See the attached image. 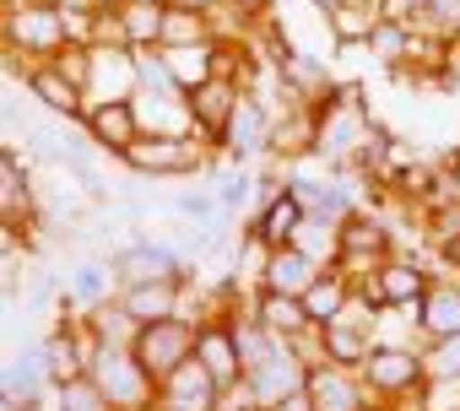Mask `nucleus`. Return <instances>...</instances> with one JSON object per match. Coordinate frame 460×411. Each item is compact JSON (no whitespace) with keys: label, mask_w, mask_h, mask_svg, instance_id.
I'll return each mask as SVG.
<instances>
[{"label":"nucleus","mask_w":460,"mask_h":411,"mask_svg":"<svg viewBox=\"0 0 460 411\" xmlns=\"http://www.w3.org/2000/svg\"><path fill=\"white\" fill-rule=\"evenodd\" d=\"M455 276H460V271H455Z\"/></svg>","instance_id":"nucleus-44"},{"label":"nucleus","mask_w":460,"mask_h":411,"mask_svg":"<svg viewBox=\"0 0 460 411\" xmlns=\"http://www.w3.org/2000/svg\"><path fill=\"white\" fill-rule=\"evenodd\" d=\"M157 6H173V0H157Z\"/></svg>","instance_id":"nucleus-43"},{"label":"nucleus","mask_w":460,"mask_h":411,"mask_svg":"<svg viewBox=\"0 0 460 411\" xmlns=\"http://www.w3.org/2000/svg\"><path fill=\"white\" fill-rule=\"evenodd\" d=\"M119 17H125L130 49H157V44H163V17H168V6H157V0H125Z\"/></svg>","instance_id":"nucleus-29"},{"label":"nucleus","mask_w":460,"mask_h":411,"mask_svg":"<svg viewBox=\"0 0 460 411\" xmlns=\"http://www.w3.org/2000/svg\"><path fill=\"white\" fill-rule=\"evenodd\" d=\"M82 130L98 152L109 157H125V146L141 136V114H136V92L130 98H93L87 114H82Z\"/></svg>","instance_id":"nucleus-10"},{"label":"nucleus","mask_w":460,"mask_h":411,"mask_svg":"<svg viewBox=\"0 0 460 411\" xmlns=\"http://www.w3.org/2000/svg\"><path fill=\"white\" fill-rule=\"evenodd\" d=\"M49 411H114V400L103 395V384L87 368V373H76V379H66V384L49 389Z\"/></svg>","instance_id":"nucleus-28"},{"label":"nucleus","mask_w":460,"mask_h":411,"mask_svg":"<svg viewBox=\"0 0 460 411\" xmlns=\"http://www.w3.org/2000/svg\"><path fill=\"white\" fill-rule=\"evenodd\" d=\"M449 168H455V173H460V141H455V146H449Z\"/></svg>","instance_id":"nucleus-41"},{"label":"nucleus","mask_w":460,"mask_h":411,"mask_svg":"<svg viewBox=\"0 0 460 411\" xmlns=\"http://www.w3.org/2000/svg\"><path fill=\"white\" fill-rule=\"evenodd\" d=\"M368 55L395 76V71L406 66V55H411V22H406L401 12H385L379 28H374V39H368Z\"/></svg>","instance_id":"nucleus-26"},{"label":"nucleus","mask_w":460,"mask_h":411,"mask_svg":"<svg viewBox=\"0 0 460 411\" xmlns=\"http://www.w3.org/2000/svg\"><path fill=\"white\" fill-rule=\"evenodd\" d=\"M363 411H401V406H395V400H368Z\"/></svg>","instance_id":"nucleus-38"},{"label":"nucleus","mask_w":460,"mask_h":411,"mask_svg":"<svg viewBox=\"0 0 460 411\" xmlns=\"http://www.w3.org/2000/svg\"><path fill=\"white\" fill-rule=\"evenodd\" d=\"M304 395H309V411H363L374 400V389L363 384V373L347 368V363H331V357L309 363Z\"/></svg>","instance_id":"nucleus-7"},{"label":"nucleus","mask_w":460,"mask_h":411,"mask_svg":"<svg viewBox=\"0 0 460 411\" xmlns=\"http://www.w3.org/2000/svg\"><path fill=\"white\" fill-rule=\"evenodd\" d=\"M352 298H358V282H352L341 266H325V271H320V282L304 293V309H309V319H314V325H336V319L352 309Z\"/></svg>","instance_id":"nucleus-23"},{"label":"nucleus","mask_w":460,"mask_h":411,"mask_svg":"<svg viewBox=\"0 0 460 411\" xmlns=\"http://www.w3.org/2000/svg\"><path fill=\"white\" fill-rule=\"evenodd\" d=\"M422 363H428V379H460V336L422 341Z\"/></svg>","instance_id":"nucleus-31"},{"label":"nucleus","mask_w":460,"mask_h":411,"mask_svg":"<svg viewBox=\"0 0 460 411\" xmlns=\"http://www.w3.org/2000/svg\"><path fill=\"white\" fill-rule=\"evenodd\" d=\"M320 271H325V260H320V255H309L304 244H282V249H271V266H266V282H261V287L304 298V293L320 282Z\"/></svg>","instance_id":"nucleus-20"},{"label":"nucleus","mask_w":460,"mask_h":411,"mask_svg":"<svg viewBox=\"0 0 460 411\" xmlns=\"http://www.w3.org/2000/svg\"><path fill=\"white\" fill-rule=\"evenodd\" d=\"M141 87L136 76V49H103L93 44V82H87V98H130Z\"/></svg>","instance_id":"nucleus-21"},{"label":"nucleus","mask_w":460,"mask_h":411,"mask_svg":"<svg viewBox=\"0 0 460 411\" xmlns=\"http://www.w3.org/2000/svg\"><path fill=\"white\" fill-rule=\"evenodd\" d=\"M114 271H119V287L125 282H173L184 276L190 266L179 260L173 244H157V239H125L114 249Z\"/></svg>","instance_id":"nucleus-15"},{"label":"nucleus","mask_w":460,"mask_h":411,"mask_svg":"<svg viewBox=\"0 0 460 411\" xmlns=\"http://www.w3.org/2000/svg\"><path fill=\"white\" fill-rule=\"evenodd\" d=\"M266 266H271V244H266L261 233H244V239H239V260H234V282L261 287V282H266Z\"/></svg>","instance_id":"nucleus-30"},{"label":"nucleus","mask_w":460,"mask_h":411,"mask_svg":"<svg viewBox=\"0 0 460 411\" xmlns=\"http://www.w3.org/2000/svg\"><path fill=\"white\" fill-rule=\"evenodd\" d=\"M93 6H98V12H119V6H125V0H93Z\"/></svg>","instance_id":"nucleus-39"},{"label":"nucleus","mask_w":460,"mask_h":411,"mask_svg":"<svg viewBox=\"0 0 460 411\" xmlns=\"http://www.w3.org/2000/svg\"><path fill=\"white\" fill-rule=\"evenodd\" d=\"M304 223H309V206L298 200L293 184H282V189H271L255 212L244 217V233H261L271 249H282V244H298V228Z\"/></svg>","instance_id":"nucleus-14"},{"label":"nucleus","mask_w":460,"mask_h":411,"mask_svg":"<svg viewBox=\"0 0 460 411\" xmlns=\"http://www.w3.org/2000/svg\"><path fill=\"white\" fill-rule=\"evenodd\" d=\"M255 314H261V325L266 330H277L282 341H304L309 330H320L314 319H309V309H304V298H293V293H271V287H261L255 293Z\"/></svg>","instance_id":"nucleus-22"},{"label":"nucleus","mask_w":460,"mask_h":411,"mask_svg":"<svg viewBox=\"0 0 460 411\" xmlns=\"http://www.w3.org/2000/svg\"><path fill=\"white\" fill-rule=\"evenodd\" d=\"M293 189H298V200L309 206V217H320V223H336L341 228V217L347 212H358V200H352V189H341L336 179H288Z\"/></svg>","instance_id":"nucleus-25"},{"label":"nucleus","mask_w":460,"mask_h":411,"mask_svg":"<svg viewBox=\"0 0 460 411\" xmlns=\"http://www.w3.org/2000/svg\"><path fill=\"white\" fill-rule=\"evenodd\" d=\"M173 6H190V12H222L227 0H173Z\"/></svg>","instance_id":"nucleus-36"},{"label":"nucleus","mask_w":460,"mask_h":411,"mask_svg":"<svg viewBox=\"0 0 460 411\" xmlns=\"http://www.w3.org/2000/svg\"><path fill=\"white\" fill-rule=\"evenodd\" d=\"M184 276H190V271H184ZM184 276H173V282H125V287H119V309H125L136 325L173 319V314H184Z\"/></svg>","instance_id":"nucleus-17"},{"label":"nucleus","mask_w":460,"mask_h":411,"mask_svg":"<svg viewBox=\"0 0 460 411\" xmlns=\"http://www.w3.org/2000/svg\"><path fill=\"white\" fill-rule=\"evenodd\" d=\"M136 114H141V130L195 136V119H190V98L184 92H136Z\"/></svg>","instance_id":"nucleus-24"},{"label":"nucleus","mask_w":460,"mask_h":411,"mask_svg":"<svg viewBox=\"0 0 460 411\" xmlns=\"http://www.w3.org/2000/svg\"><path fill=\"white\" fill-rule=\"evenodd\" d=\"M93 379L114 400V411H152L157 406V379L136 357V346H98L93 352Z\"/></svg>","instance_id":"nucleus-4"},{"label":"nucleus","mask_w":460,"mask_h":411,"mask_svg":"<svg viewBox=\"0 0 460 411\" xmlns=\"http://www.w3.org/2000/svg\"><path fill=\"white\" fill-rule=\"evenodd\" d=\"M309 6H314V12H336V6H341V0H309Z\"/></svg>","instance_id":"nucleus-40"},{"label":"nucleus","mask_w":460,"mask_h":411,"mask_svg":"<svg viewBox=\"0 0 460 411\" xmlns=\"http://www.w3.org/2000/svg\"><path fill=\"white\" fill-rule=\"evenodd\" d=\"M195 341H200V319H190V314H173V319L141 325L130 346H136V357L152 368V379L163 384L173 368H184V363L195 357Z\"/></svg>","instance_id":"nucleus-6"},{"label":"nucleus","mask_w":460,"mask_h":411,"mask_svg":"<svg viewBox=\"0 0 460 411\" xmlns=\"http://www.w3.org/2000/svg\"><path fill=\"white\" fill-rule=\"evenodd\" d=\"M449 82L460 87V33H449Z\"/></svg>","instance_id":"nucleus-35"},{"label":"nucleus","mask_w":460,"mask_h":411,"mask_svg":"<svg viewBox=\"0 0 460 411\" xmlns=\"http://www.w3.org/2000/svg\"><path fill=\"white\" fill-rule=\"evenodd\" d=\"M304 379H309V363H304V352L288 341L277 357H266L261 368H250V373H244V389L255 395V406H261V411H277L282 400L304 395Z\"/></svg>","instance_id":"nucleus-9"},{"label":"nucleus","mask_w":460,"mask_h":411,"mask_svg":"<svg viewBox=\"0 0 460 411\" xmlns=\"http://www.w3.org/2000/svg\"><path fill=\"white\" fill-rule=\"evenodd\" d=\"M422 341H438V336H460V276L455 271H438V282L422 293V303L411 309Z\"/></svg>","instance_id":"nucleus-18"},{"label":"nucleus","mask_w":460,"mask_h":411,"mask_svg":"<svg viewBox=\"0 0 460 411\" xmlns=\"http://www.w3.org/2000/svg\"><path fill=\"white\" fill-rule=\"evenodd\" d=\"M190 44H217V22H211V12L168 6V17H163V49H190Z\"/></svg>","instance_id":"nucleus-27"},{"label":"nucleus","mask_w":460,"mask_h":411,"mask_svg":"<svg viewBox=\"0 0 460 411\" xmlns=\"http://www.w3.org/2000/svg\"><path fill=\"white\" fill-rule=\"evenodd\" d=\"M157 406L163 411H217L222 406V384L200 368V357H190L184 368H173L157 384Z\"/></svg>","instance_id":"nucleus-16"},{"label":"nucleus","mask_w":460,"mask_h":411,"mask_svg":"<svg viewBox=\"0 0 460 411\" xmlns=\"http://www.w3.org/2000/svg\"><path fill=\"white\" fill-rule=\"evenodd\" d=\"M250 173H227L222 184H217V200H222V212H244V206H250Z\"/></svg>","instance_id":"nucleus-32"},{"label":"nucleus","mask_w":460,"mask_h":411,"mask_svg":"<svg viewBox=\"0 0 460 411\" xmlns=\"http://www.w3.org/2000/svg\"><path fill=\"white\" fill-rule=\"evenodd\" d=\"M22 92L44 109V114H55V119H82L87 114V87H76L55 60H33L28 71H22Z\"/></svg>","instance_id":"nucleus-11"},{"label":"nucleus","mask_w":460,"mask_h":411,"mask_svg":"<svg viewBox=\"0 0 460 411\" xmlns=\"http://www.w3.org/2000/svg\"><path fill=\"white\" fill-rule=\"evenodd\" d=\"M271 119H277V109H271L266 98L244 92L239 109H234V119H227L222 157H227V162H255V157H266V146H271Z\"/></svg>","instance_id":"nucleus-12"},{"label":"nucleus","mask_w":460,"mask_h":411,"mask_svg":"<svg viewBox=\"0 0 460 411\" xmlns=\"http://www.w3.org/2000/svg\"><path fill=\"white\" fill-rule=\"evenodd\" d=\"M385 255H395V228L385 223V212H368V206L347 212L341 228H336V266H341L352 282H363V276L379 271Z\"/></svg>","instance_id":"nucleus-3"},{"label":"nucleus","mask_w":460,"mask_h":411,"mask_svg":"<svg viewBox=\"0 0 460 411\" xmlns=\"http://www.w3.org/2000/svg\"><path fill=\"white\" fill-rule=\"evenodd\" d=\"M385 6H390V12H401V17H406V12H417V6H428V0H385Z\"/></svg>","instance_id":"nucleus-37"},{"label":"nucleus","mask_w":460,"mask_h":411,"mask_svg":"<svg viewBox=\"0 0 460 411\" xmlns=\"http://www.w3.org/2000/svg\"><path fill=\"white\" fill-rule=\"evenodd\" d=\"M438 260H444V271H460V239L438 244Z\"/></svg>","instance_id":"nucleus-34"},{"label":"nucleus","mask_w":460,"mask_h":411,"mask_svg":"<svg viewBox=\"0 0 460 411\" xmlns=\"http://www.w3.org/2000/svg\"><path fill=\"white\" fill-rule=\"evenodd\" d=\"M195 357H200V368H206L222 389L244 384V352H239V336H234V319H227V314H206V319H200Z\"/></svg>","instance_id":"nucleus-13"},{"label":"nucleus","mask_w":460,"mask_h":411,"mask_svg":"<svg viewBox=\"0 0 460 411\" xmlns=\"http://www.w3.org/2000/svg\"><path fill=\"white\" fill-rule=\"evenodd\" d=\"M184 98H190L195 136H200L211 152H222V141H227V119H234V109H239L244 87H239V82H227V76H206V82H195Z\"/></svg>","instance_id":"nucleus-8"},{"label":"nucleus","mask_w":460,"mask_h":411,"mask_svg":"<svg viewBox=\"0 0 460 411\" xmlns=\"http://www.w3.org/2000/svg\"><path fill=\"white\" fill-rule=\"evenodd\" d=\"M114 298H119V271H114V255H109V260H82V266L71 271L60 309L93 314V309H103V303H114Z\"/></svg>","instance_id":"nucleus-19"},{"label":"nucleus","mask_w":460,"mask_h":411,"mask_svg":"<svg viewBox=\"0 0 460 411\" xmlns=\"http://www.w3.org/2000/svg\"><path fill=\"white\" fill-rule=\"evenodd\" d=\"M55 6H93V0H55Z\"/></svg>","instance_id":"nucleus-42"},{"label":"nucleus","mask_w":460,"mask_h":411,"mask_svg":"<svg viewBox=\"0 0 460 411\" xmlns=\"http://www.w3.org/2000/svg\"><path fill=\"white\" fill-rule=\"evenodd\" d=\"M438 282V271L428 266V260H417V255H385L379 260V271L374 276H363L358 282V293L368 298V303H379V309H417L422 303V293Z\"/></svg>","instance_id":"nucleus-5"},{"label":"nucleus","mask_w":460,"mask_h":411,"mask_svg":"<svg viewBox=\"0 0 460 411\" xmlns=\"http://www.w3.org/2000/svg\"><path fill=\"white\" fill-rule=\"evenodd\" d=\"M234 6H239V12H250L255 22H266V17H271V6H277V0H234Z\"/></svg>","instance_id":"nucleus-33"},{"label":"nucleus","mask_w":460,"mask_h":411,"mask_svg":"<svg viewBox=\"0 0 460 411\" xmlns=\"http://www.w3.org/2000/svg\"><path fill=\"white\" fill-rule=\"evenodd\" d=\"M0 33H6V49L22 55V60H55L71 44L66 12L55 6V0H17V6H6Z\"/></svg>","instance_id":"nucleus-1"},{"label":"nucleus","mask_w":460,"mask_h":411,"mask_svg":"<svg viewBox=\"0 0 460 411\" xmlns=\"http://www.w3.org/2000/svg\"><path fill=\"white\" fill-rule=\"evenodd\" d=\"M363 384L374 389V400H411L428 384V363L417 341H374V352L363 357Z\"/></svg>","instance_id":"nucleus-2"}]
</instances>
